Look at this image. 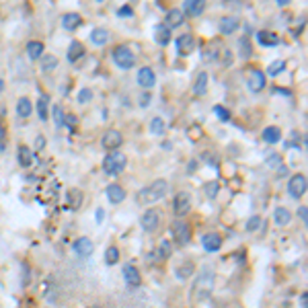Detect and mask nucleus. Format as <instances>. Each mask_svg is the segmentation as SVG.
<instances>
[{"label": "nucleus", "mask_w": 308, "mask_h": 308, "mask_svg": "<svg viewBox=\"0 0 308 308\" xmlns=\"http://www.w3.org/2000/svg\"><path fill=\"white\" fill-rule=\"evenodd\" d=\"M261 136H263V142L265 144H277V142L282 140V130L277 128V126H269V128L263 130Z\"/></svg>", "instance_id": "nucleus-26"}, {"label": "nucleus", "mask_w": 308, "mask_h": 308, "mask_svg": "<svg viewBox=\"0 0 308 308\" xmlns=\"http://www.w3.org/2000/svg\"><path fill=\"white\" fill-rule=\"evenodd\" d=\"M154 39H157L159 45H169V41H171V29L167 25H157V27H154Z\"/></svg>", "instance_id": "nucleus-25"}, {"label": "nucleus", "mask_w": 308, "mask_h": 308, "mask_svg": "<svg viewBox=\"0 0 308 308\" xmlns=\"http://www.w3.org/2000/svg\"><path fill=\"white\" fill-rule=\"evenodd\" d=\"M238 49H240V58H251L253 56V47L249 37H240L238 39Z\"/></svg>", "instance_id": "nucleus-36"}, {"label": "nucleus", "mask_w": 308, "mask_h": 308, "mask_svg": "<svg viewBox=\"0 0 308 308\" xmlns=\"http://www.w3.org/2000/svg\"><path fill=\"white\" fill-rule=\"evenodd\" d=\"M173 210L175 214L179 216V218H183V216H187L191 212V195L185 193V191H179L173 199Z\"/></svg>", "instance_id": "nucleus-8"}, {"label": "nucleus", "mask_w": 308, "mask_h": 308, "mask_svg": "<svg viewBox=\"0 0 308 308\" xmlns=\"http://www.w3.org/2000/svg\"><path fill=\"white\" fill-rule=\"evenodd\" d=\"M84 54H86L84 45H82L80 41H76V39H74V41L70 43V47H68V56H66V58H68V62H78V60H80Z\"/></svg>", "instance_id": "nucleus-28"}, {"label": "nucleus", "mask_w": 308, "mask_h": 308, "mask_svg": "<svg viewBox=\"0 0 308 308\" xmlns=\"http://www.w3.org/2000/svg\"><path fill=\"white\" fill-rule=\"evenodd\" d=\"M117 15H119V17H132L134 11H132V7H123V9L117 11Z\"/></svg>", "instance_id": "nucleus-50"}, {"label": "nucleus", "mask_w": 308, "mask_h": 308, "mask_svg": "<svg viewBox=\"0 0 308 308\" xmlns=\"http://www.w3.org/2000/svg\"><path fill=\"white\" fill-rule=\"evenodd\" d=\"M218 29H220L222 35H232L234 31L238 29V19H234V17H222L220 23H218Z\"/></svg>", "instance_id": "nucleus-22"}, {"label": "nucleus", "mask_w": 308, "mask_h": 308, "mask_svg": "<svg viewBox=\"0 0 308 308\" xmlns=\"http://www.w3.org/2000/svg\"><path fill=\"white\" fill-rule=\"evenodd\" d=\"M267 165H269V167H280V165H282V154H275V152H273L271 157L267 159Z\"/></svg>", "instance_id": "nucleus-47"}, {"label": "nucleus", "mask_w": 308, "mask_h": 308, "mask_svg": "<svg viewBox=\"0 0 308 308\" xmlns=\"http://www.w3.org/2000/svg\"><path fill=\"white\" fill-rule=\"evenodd\" d=\"M167 191H169V183H167L165 179H157V181H152L148 187H144V189H140V191L136 193V201H138L140 206L157 203V201H161V199L167 195Z\"/></svg>", "instance_id": "nucleus-2"}, {"label": "nucleus", "mask_w": 308, "mask_h": 308, "mask_svg": "<svg viewBox=\"0 0 308 308\" xmlns=\"http://www.w3.org/2000/svg\"><path fill=\"white\" fill-rule=\"evenodd\" d=\"M284 70H286V62L284 60H275L267 66V74L269 76H277V74H282Z\"/></svg>", "instance_id": "nucleus-35"}, {"label": "nucleus", "mask_w": 308, "mask_h": 308, "mask_svg": "<svg viewBox=\"0 0 308 308\" xmlns=\"http://www.w3.org/2000/svg\"><path fill=\"white\" fill-rule=\"evenodd\" d=\"M43 43L41 41H29L27 43V56H29V60H39L41 56H43Z\"/></svg>", "instance_id": "nucleus-30"}, {"label": "nucleus", "mask_w": 308, "mask_h": 308, "mask_svg": "<svg viewBox=\"0 0 308 308\" xmlns=\"http://www.w3.org/2000/svg\"><path fill=\"white\" fill-rule=\"evenodd\" d=\"M206 90H208V72H199L193 84V92L199 97V95H206Z\"/></svg>", "instance_id": "nucleus-33"}, {"label": "nucleus", "mask_w": 308, "mask_h": 308, "mask_svg": "<svg viewBox=\"0 0 308 308\" xmlns=\"http://www.w3.org/2000/svg\"><path fill=\"white\" fill-rule=\"evenodd\" d=\"M273 220H275L277 226H288V224L292 222V214H290V210H286V208H277V210L273 212Z\"/></svg>", "instance_id": "nucleus-29"}, {"label": "nucleus", "mask_w": 308, "mask_h": 308, "mask_svg": "<svg viewBox=\"0 0 308 308\" xmlns=\"http://www.w3.org/2000/svg\"><path fill=\"white\" fill-rule=\"evenodd\" d=\"M292 0H277V7H288Z\"/></svg>", "instance_id": "nucleus-58"}, {"label": "nucleus", "mask_w": 308, "mask_h": 308, "mask_svg": "<svg viewBox=\"0 0 308 308\" xmlns=\"http://www.w3.org/2000/svg\"><path fill=\"white\" fill-rule=\"evenodd\" d=\"M90 99H92V90H90V88H80V92H78V103L84 105V103H88Z\"/></svg>", "instance_id": "nucleus-44"}, {"label": "nucleus", "mask_w": 308, "mask_h": 308, "mask_svg": "<svg viewBox=\"0 0 308 308\" xmlns=\"http://www.w3.org/2000/svg\"><path fill=\"white\" fill-rule=\"evenodd\" d=\"M103 220H105V212L99 208L97 210V224H103Z\"/></svg>", "instance_id": "nucleus-53"}, {"label": "nucleus", "mask_w": 308, "mask_h": 308, "mask_svg": "<svg viewBox=\"0 0 308 308\" xmlns=\"http://www.w3.org/2000/svg\"><path fill=\"white\" fill-rule=\"evenodd\" d=\"M183 21H185V15H183V11H179V9H171L169 13H167V27L169 29H177V27H181L183 25Z\"/></svg>", "instance_id": "nucleus-24"}, {"label": "nucleus", "mask_w": 308, "mask_h": 308, "mask_svg": "<svg viewBox=\"0 0 308 308\" xmlns=\"http://www.w3.org/2000/svg\"><path fill=\"white\" fill-rule=\"evenodd\" d=\"M175 43H177V49H179L181 56H189V54L195 49V37L189 35V33H185V35L177 37Z\"/></svg>", "instance_id": "nucleus-13"}, {"label": "nucleus", "mask_w": 308, "mask_h": 308, "mask_svg": "<svg viewBox=\"0 0 308 308\" xmlns=\"http://www.w3.org/2000/svg\"><path fill=\"white\" fill-rule=\"evenodd\" d=\"M37 115L41 121H47L49 119V97L47 95H41L37 99Z\"/></svg>", "instance_id": "nucleus-31"}, {"label": "nucleus", "mask_w": 308, "mask_h": 308, "mask_svg": "<svg viewBox=\"0 0 308 308\" xmlns=\"http://www.w3.org/2000/svg\"><path fill=\"white\" fill-rule=\"evenodd\" d=\"M3 117H7V107L0 103V119H3Z\"/></svg>", "instance_id": "nucleus-57"}, {"label": "nucleus", "mask_w": 308, "mask_h": 308, "mask_svg": "<svg viewBox=\"0 0 308 308\" xmlns=\"http://www.w3.org/2000/svg\"><path fill=\"white\" fill-rule=\"evenodd\" d=\"M193 269H195L193 261H185V263H181V265L175 269V273H177V277H179V280H187V277H191Z\"/></svg>", "instance_id": "nucleus-32"}, {"label": "nucleus", "mask_w": 308, "mask_h": 308, "mask_svg": "<svg viewBox=\"0 0 308 308\" xmlns=\"http://www.w3.org/2000/svg\"><path fill=\"white\" fill-rule=\"evenodd\" d=\"M113 62L121 70H130L136 66V54L128 45H117L113 49Z\"/></svg>", "instance_id": "nucleus-4"}, {"label": "nucleus", "mask_w": 308, "mask_h": 308, "mask_svg": "<svg viewBox=\"0 0 308 308\" xmlns=\"http://www.w3.org/2000/svg\"><path fill=\"white\" fill-rule=\"evenodd\" d=\"M148 101H150V95H144V97H142V101H140V103H142V107H148Z\"/></svg>", "instance_id": "nucleus-56"}, {"label": "nucleus", "mask_w": 308, "mask_h": 308, "mask_svg": "<svg viewBox=\"0 0 308 308\" xmlns=\"http://www.w3.org/2000/svg\"><path fill=\"white\" fill-rule=\"evenodd\" d=\"M261 216H251V220L249 222H246V230H249V232H255L259 226H261Z\"/></svg>", "instance_id": "nucleus-43"}, {"label": "nucleus", "mask_w": 308, "mask_h": 308, "mask_svg": "<svg viewBox=\"0 0 308 308\" xmlns=\"http://www.w3.org/2000/svg\"><path fill=\"white\" fill-rule=\"evenodd\" d=\"M199 132H201V130H199L197 126H193V128L189 130V136H191V140H193V142H195V140H199Z\"/></svg>", "instance_id": "nucleus-51"}, {"label": "nucleus", "mask_w": 308, "mask_h": 308, "mask_svg": "<svg viewBox=\"0 0 308 308\" xmlns=\"http://www.w3.org/2000/svg\"><path fill=\"white\" fill-rule=\"evenodd\" d=\"M163 132H165V121H163L161 117H154V119L150 121V134H154V136H163Z\"/></svg>", "instance_id": "nucleus-38"}, {"label": "nucleus", "mask_w": 308, "mask_h": 308, "mask_svg": "<svg viewBox=\"0 0 308 308\" xmlns=\"http://www.w3.org/2000/svg\"><path fill=\"white\" fill-rule=\"evenodd\" d=\"M78 123V117L74 115V113H68L66 117H64V126H68V128H74Z\"/></svg>", "instance_id": "nucleus-48"}, {"label": "nucleus", "mask_w": 308, "mask_h": 308, "mask_svg": "<svg viewBox=\"0 0 308 308\" xmlns=\"http://www.w3.org/2000/svg\"><path fill=\"white\" fill-rule=\"evenodd\" d=\"M136 80H138V84H140L142 88H152V86H154V82H157V74H154V70H152V68L144 66V68H140V70H138Z\"/></svg>", "instance_id": "nucleus-15"}, {"label": "nucleus", "mask_w": 308, "mask_h": 308, "mask_svg": "<svg viewBox=\"0 0 308 308\" xmlns=\"http://www.w3.org/2000/svg\"><path fill=\"white\" fill-rule=\"evenodd\" d=\"M195 167H197V163L191 161V163H189V173H195Z\"/></svg>", "instance_id": "nucleus-59"}, {"label": "nucleus", "mask_w": 308, "mask_h": 308, "mask_svg": "<svg viewBox=\"0 0 308 308\" xmlns=\"http://www.w3.org/2000/svg\"><path fill=\"white\" fill-rule=\"evenodd\" d=\"M97 3H103V0H97Z\"/></svg>", "instance_id": "nucleus-61"}, {"label": "nucleus", "mask_w": 308, "mask_h": 308, "mask_svg": "<svg viewBox=\"0 0 308 308\" xmlns=\"http://www.w3.org/2000/svg\"><path fill=\"white\" fill-rule=\"evenodd\" d=\"M214 286H216V273H214V269L203 267L201 273L195 277V282H193V286H191V292H189L191 304H201V302H206V300L212 296Z\"/></svg>", "instance_id": "nucleus-1"}, {"label": "nucleus", "mask_w": 308, "mask_h": 308, "mask_svg": "<svg viewBox=\"0 0 308 308\" xmlns=\"http://www.w3.org/2000/svg\"><path fill=\"white\" fill-rule=\"evenodd\" d=\"M171 232H173V238H175V242L179 244V246H185L189 240H191V226L185 222V220H177V222H173V228H171Z\"/></svg>", "instance_id": "nucleus-5"}, {"label": "nucleus", "mask_w": 308, "mask_h": 308, "mask_svg": "<svg viewBox=\"0 0 308 308\" xmlns=\"http://www.w3.org/2000/svg\"><path fill=\"white\" fill-rule=\"evenodd\" d=\"M31 113H33V103H31L27 97H21L17 101V115L27 119V117H31Z\"/></svg>", "instance_id": "nucleus-27"}, {"label": "nucleus", "mask_w": 308, "mask_h": 308, "mask_svg": "<svg viewBox=\"0 0 308 308\" xmlns=\"http://www.w3.org/2000/svg\"><path fill=\"white\" fill-rule=\"evenodd\" d=\"M90 308H101V306H90Z\"/></svg>", "instance_id": "nucleus-60"}, {"label": "nucleus", "mask_w": 308, "mask_h": 308, "mask_svg": "<svg viewBox=\"0 0 308 308\" xmlns=\"http://www.w3.org/2000/svg\"><path fill=\"white\" fill-rule=\"evenodd\" d=\"M66 201H68V208H70L72 212H76V210H80V206L84 203V193H82L80 189L72 187V189L66 193Z\"/></svg>", "instance_id": "nucleus-20"}, {"label": "nucleus", "mask_w": 308, "mask_h": 308, "mask_svg": "<svg viewBox=\"0 0 308 308\" xmlns=\"http://www.w3.org/2000/svg\"><path fill=\"white\" fill-rule=\"evenodd\" d=\"M17 161H19V165H21L23 169H29L31 165H33V161H35V154L31 152L29 146L21 144V146L17 148Z\"/></svg>", "instance_id": "nucleus-16"}, {"label": "nucleus", "mask_w": 308, "mask_h": 308, "mask_svg": "<svg viewBox=\"0 0 308 308\" xmlns=\"http://www.w3.org/2000/svg\"><path fill=\"white\" fill-rule=\"evenodd\" d=\"M90 43L92 45H97V47H103L107 41H109V31L103 29V27H97V29H92L90 31Z\"/></svg>", "instance_id": "nucleus-21"}, {"label": "nucleus", "mask_w": 308, "mask_h": 308, "mask_svg": "<svg viewBox=\"0 0 308 308\" xmlns=\"http://www.w3.org/2000/svg\"><path fill=\"white\" fill-rule=\"evenodd\" d=\"M21 271H23V286H29V280H31L29 263H23V265H21Z\"/></svg>", "instance_id": "nucleus-46"}, {"label": "nucleus", "mask_w": 308, "mask_h": 308, "mask_svg": "<svg viewBox=\"0 0 308 308\" xmlns=\"http://www.w3.org/2000/svg\"><path fill=\"white\" fill-rule=\"evenodd\" d=\"M128 165V159H126V154H121L117 150H111V154H107V157L103 159V171L111 177L123 173V169H126Z\"/></svg>", "instance_id": "nucleus-3"}, {"label": "nucleus", "mask_w": 308, "mask_h": 308, "mask_svg": "<svg viewBox=\"0 0 308 308\" xmlns=\"http://www.w3.org/2000/svg\"><path fill=\"white\" fill-rule=\"evenodd\" d=\"M121 273H123V280H126L128 288L136 290V288L142 286V275H140V271H138V267L134 263H126L123 269H121Z\"/></svg>", "instance_id": "nucleus-9"}, {"label": "nucleus", "mask_w": 308, "mask_h": 308, "mask_svg": "<svg viewBox=\"0 0 308 308\" xmlns=\"http://www.w3.org/2000/svg\"><path fill=\"white\" fill-rule=\"evenodd\" d=\"M214 113H216V117H218L220 121H230V117H232V113L224 105H216L214 107Z\"/></svg>", "instance_id": "nucleus-41"}, {"label": "nucleus", "mask_w": 308, "mask_h": 308, "mask_svg": "<svg viewBox=\"0 0 308 308\" xmlns=\"http://www.w3.org/2000/svg\"><path fill=\"white\" fill-rule=\"evenodd\" d=\"M39 62H41V70H43V72H52V70L58 66V58L52 56V54H43V56L39 58Z\"/></svg>", "instance_id": "nucleus-34"}, {"label": "nucleus", "mask_w": 308, "mask_h": 308, "mask_svg": "<svg viewBox=\"0 0 308 308\" xmlns=\"http://www.w3.org/2000/svg\"><path fill=\"white\" fill-rule=\"evenodd\" d=\"M203 191H206V195H208L210 199L218 197V193H220V183H218V181H208L206 187H203Z\"/></svg>", "instance_id": "nucleus-37"}, {"label": "nucleus", "mask_w": 308, "mask_h": 308, "mask_svg": "<svg viewBox=\"0 0 308 308\" xmlns=\"http://www.w3.org/2000/svg\"><path fill=\"white\" fill-rule=\"evenodd\" d=\"M171 253H173V246H171V242L169 240H163L161 242V246H159V255H161V259L165 261V259H169L171 257Z\"/></svg>", "instance_id": "nucleus-42"}, {"label": "nucleus", "mask_w": 308, "mask_h": 308, "mask_svg": "<svg viewBox=\"0 0 308 308\" xmlns=\"http://www.w3.org/2000/svg\"><path fill=\"white\" fill-rule=\"evenodd\" d=\"M45 146V140H43V136H37V140H35V148L37 150H41Z\"/></svg>", "instance_id": "nucleus-54"}, {"label": "nucleus", "mask_w": 308, "mask_h": 308, "mask_svg": "<svg viewBox=\"0 0 308 308\" xmlns=\"http://www.w3.org/2000/svg\"><path fill=\"white\" fill-rule=\"evenodd\" d=\"M201 246L208 251V253H216L222 246V236L216 234V232H210V234H203L201 236Z\"/></svg>", "instance_id": "nucleus-14"}, {"label": "nucleus", "mask_w": 308, "mask_h": 308, "mask_svg": "<svg viewBox=\"0 0 308 308\" xmlns=\"http://www.w3.org/2000/svg\"><path fill=\"white\" fill-rule=\"evenodd\" d=\"M298 216H300V220L306 224V222H308V208H306V206H300V210H298Z\"/></svg>", "instance_id": "nucleus-49"}, {"label": "nucleus", "mask_w": 308, "mask_h": 308, "mask_svg": "<svg viewBox=\"0 0 308 308\" xmlns=\"http://www.w3.org/2000/svg\"><path fill=\"white\" fill-rule=\"evenodd\" d=\"M255 37H257L259 45H263V47H275V45H280V37H277V35L273 33V31H265V29H261Z\"/></svg>", "instance_id": "nucleus-19"}, {"label": "nucleus", "mask_w": 308, "mask_h": 308, "mask_svg": "<svg viewBox=\"0 0 308 308\" xmlns=\"http://www.w3.org/2000/svg\"><path fill=\"white\" fill-rule=\"evenodd\" d=\"M306 187H308V181H306V175L302 173H296L290 183H288V193L294 197V199H300L304 193H306Z\"/></svg>", "instance_id": "nucleus-7"}, {"label": "nucleus", "mask_w": 308, "mask_h": 308, "mask_svg": "<svg viewBox=\"0 0 308 308\" xmlns=\"http://www.w3.org/2000/svg\"><path fill=\"white\" fill-rule=\"evenodd\" d=\"M206 5H208V0H185V13L183 15H187V17H199L203 11H206Z\"/></svg>", "instance_id": "nucleus-17"}, {"label": "nucleus", "mask_w": 308, "mask_h": 308, "mask_svg": "<svg viewBox=\"0 0 308 308\" xmlns=\"http://www.w3.org/2000/svg\"><path fill=\"white\" fill-rule=\"evenodd\" d=\"M7 150V130L3 126V121H0V152Z\"/></svg>", "instance_id": "nucleus-45"}, {"label": "nucleus", "mask_w": 308, "mask_h": 308, "mask_svg": "<svg viewBox=\"0 0 308 308\" xmlns=\"http://www.w3.org/2000/svg\"><path fill=\"white\" fill-rule=\"evenodd\" d=\"M5 88H7V82H5V76L0 74V95H3V92H5Z\"/></svg>", "instance_id": "nucleus-55"}, {"label": "nucleus", "mask_w": 308, "mask_h": 308, "mask_svg": "<svg viewBox=\"0 0 308 308\" xmlns=\"http://www.w3.org/2000/svg\"><path fill=\"white\" fill-rule=\"evenodd\" d=\"M119 261V249L117 246H109V249L105 251V263L107 265H115Z\"/></svg>", "instance_id": "nucleus-39"}, {"label": "nucleus", "mask_w": 308, "mask_h": 308, "mask_svg": "<svg viewBox=\"0 0 308 308\" xmlns=\"http://www.w3.org/2000/svg\"><path fill=\"white\" fill-rule=\"evenodd\" d=\"M52 113H54V121H56V128H64V111H62V107L60 105H54V109H52Z\"/></svg>", "instance_id": "nucleus-40"}, {"label": "nucleus", "mask_w": 308, "mask_h": 308, "mask_svg": "<svg viewBox=\"0 0 308 308\" xmlns=\"http://www.w3.org/2000/svg\"><path fill=\"white\" fill-rule=\"evenodd\" d=\"M82 25V17L78 13H66L64 17H62V27H64L66 31H74Z\"/></svg>", "instance_id": "nucleus-23"}, {"label": "nucleus", "mask_w": 308, "mask_h": 308, "mask_svg": "<svg viewBox=\"0 0 308 308\" xmlns=\"http://www.w3.org/2000/svg\"><path fill=\"white\" fill-rule=\"evenodd\" d=\"M300 306H302V308H308V294H306V292L300 294Z\"/></svg>", "instance_id": "nucleus-52"}, {"label": "nucleus", "mask_w": 308, "mask_h": 308, "mask_svg": "<svg viewBox=\"0 0 308 308\" xmlns=\"http://www.w3.org/2000/svg\"><path fill=\"white\" fill-rule=\"evenodd\" d=\"M265 82H267L265 72H261V70H257V68L246 70V86H249L253 92H261V90L265 88Z\"/></svg>", "instance_id": "nucleus-10"}, {"label": "nucleus", "mask_w": 308, "mask_h": 308, "mask_svg": "<svg viewBox=\"0 0 308 308\" xmlns=\"http://www.w3.org/2000/svg\"><path fill=\"white\" fill-rule=\"evenodd\" d=\"M126 189L121 187V185H117V183H111L109 187H107V199L113 203V206H119L123 199H126Z\"/></svg>", "instance_id": "nucleus-18"}, {"label": "nucleus", "mask_w": 308, "mask_h": 308, "mask_svg": "<svg viewBox=\"0 0 308 308\" xmlns=\"http://www.w3.org/2000/svg\"><path fill=\"white\" fill-rule=\"evenodd\" d=\"M72 249H74V253H76L78 257H90V255H92V251H95V244H92V240H90V238L80 236V238H76V240H74Z\"/></svg>", "instance_id": "nucleus-12"}, {"label": "nucleus", "mask_w": 308, "mask_h": 308, "mask_svg": "<svg viewBox=\"0 0 308 308\" xmlns=\"http://www.w3.org/2000/svg\"><path fill=\"white\" fill-rule=\"evenodd\" d=\"M123 144V136L117 132V130H107L105 134H103V138H101V146L105 148V150H117L119 146Z\"/></svg>", "instance_id": "nucleus-11"}, {"label": "nucleus", "mask_w": 308, "mask_h": 308, "mask_svg": "<svg viewBox=\"0 0 308 308\" xmlns=\"http://www.w3.org/2000/svg\"><path fill=\"white\" fill-rule=\"evenodd\" d=\"M161 220H163V214H161L159 210L150 208V210H146V212H144V216H142L140 224H142V228H144L146 232H150V234H152V232H157V230H159Z\"/></svg>", "instance_id": "nucleus-6"}]
</instances>
